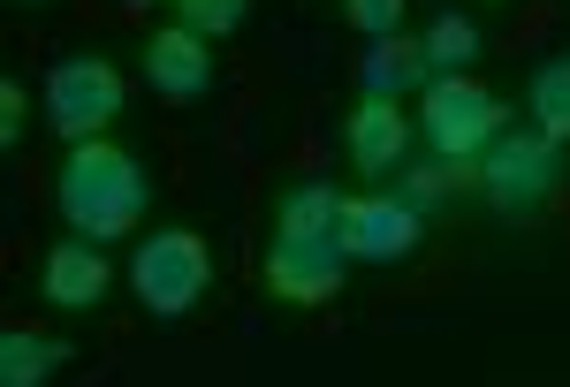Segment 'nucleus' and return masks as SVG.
Masks as SVG:
<instances>
[{"label": "nucleus", "instance_id": "4", "mask_svg": "<svg viewBox=\"0 0 570 387\" xmlns=\"http://www.w3.org/2000/svg\"><path fill=\"white\" fill-rule=\"evenodd\" d=\"M130 107V77L107 61V53H61L46 69V129L53 137H107Z\"/></svg>", "mask_w": 570, "mask_h": 387}, {"label": "nucleus", "instance_id": "9", "mask_svg": "<svg viewBox=\"0 0 570 387\" xmlns=\"http://www.w3.org/2000/svg\"><path fill=\"white\" fill-rule=\"evenodd\" d=\"M145 85L160 91L168 107H198V99H214V85H220L214 39H206V31H190V23L153 31V39H145Z\"/></svg>", "mask_w": 570, "mask_h": 387}, {"label": "nucleus", "instance_id": "10", "mask_svg": "<svg viewBox=\"0 0 570 387\" xmlns=\"http://www.w3.org/2000/svg\"><path fill=\"white\" fill-rule=\"evenodd\" d=\"M411 145H419V122L403 115V99H357L351 122H343V160H351L365 182L403 175L411 168Z\"/></svg>", "mask_w": 570, "mask_h": 387}, {"label": "nucleus", "instance_id": "8", "mask_svg": "<svg viewBox=\"0 0 570 387\" xmlns=\"http://www.w3.org/2000/svg\"><path fill=\"white\" fill-rule=\"evenodd\" d=\"M107 289H115V258L99 251L91 236H61V244H46L39 258V304H53L61 319H85V311H99L107 304Z\"/></svg>", "mask_w": 570, "mask_h": 387}, {"label": "nucleus", "instance_id": "14", "mask_svg": "<svg viewBox=\"0 0 570 387\" xmlns=\"http://www.w3.org/2000/svg\"><path fill=\"white\" fill-rule=\"evenodd\" d=\"M335 220H343V190H335V182H320V175L289 182V190L274 198V228H297V236H335Z\"/></svg>", "mask_w": 570, "mask_h": 387}, {"label": "nucleus", "instance_id": "20", "mask_svg": "<svg viewBox=\"0 0 570 387\" xmlns=\"http://www.w3.org/2000/svg\"><path fill=\"white\" fill-rule=\"evenodd\" d=\"M8 8H53V0H8Z\"/></svg>", "mask_w": 570, "mask_h": 387}, {"label": "nucleus", "instance_id": "19", "mask_svg": "<svg viewBox=\"0 0 570 387\" xmlns=\"http://www.w3.org/2000/svg\"><path fill=\"white\" fill-rule=\"evenodd\" d=\"M122 8H176V0H122Z\"/></svg>", "mask_w": 570, "mask_h": 387}, {"label": "nucleus", "instance_id": "1", "mask_svg": "<svg viewBox=\"0 0 570 387\" xmlns=\"http://www.w3.org/2000/svg\"><path fill=\"white\" fill-rule=\"evenodd\" d=\"M53 214L91 244H122L153 214V168L115 137H77L69 160L53 168Z\"/></svg>", "mask_w": 570, "mask_h": 387}, {"label": "nucleus", "instance_id": "5", "mask_svg": "<svg viewBox=\"0 0 570 387\" xmlns=\"http://www.w3.org/2000/svg\"><path fill=\"white\" fill-rule=\"evenodd\" d=\"M502 129H510V115H502V99H494L472 69H464V77H434V85H426L419 137L434 145L441 160H480Z\"/></svg>", "mask_w": 570, "mask_h": 387}, {"label": "nucleus", "instance_id": "12", "mask_svg": "<svg viewBox=\"0 0 570 387\" xmlns=\"http://www.w3.org/2000/svg\"><path fill=\"white\" fill-rule=\"evenodd\" d=\"M61 365H77V349L61 343V335H31V327L0 335V387H46Z\"/></svg>", "mask_w": 570, "mask_h": 387}, {"label": "nucleus", "instance_id": "13", "mask_svg": "<svg viewBox=\"0 0 570 387\" xmlns=\"http://www.w3.org/2000/svg\"><path fill=\"white\" fill-rule=\"evenodd\" d=\"M525 122L540 129V137L570 145V53L532 61V77H525Z\"/></svg>", "mask_w": 570, "mask_h": 387}, {"label": "nucleus", "instance_id": "7", "mask_svg": "<svg viewBox=\"0 0 570 387\" xmlns=\"http://www.w3.org/2000/svg\"><path fill=\"white\" fill-rule=\"evenodd\" d=\"M335 236H343L351 266H403V258L426 244V214L403 190H365V198H343Z\"/></svg>", "mask_w": 570, "mask_h": 387}, {"label": "nucleus", "instance_id": "18", "mask_svg": "<svg viewBox=\"0 0 570 387\" xmlns=\"http://www.w3.org/2000/svg\"><path fill=\"white\" fill-rule=\"evenodd\" d=\"M23 122H31V107H23V85L8 77V85H0V145H8V152L23 145Z\"/></svg>", "mask_w": 570, "mask_h": 387}, {"label": "nucleus", "instance_id": "16", "mask_svg": "<svg viewBox=\"0 0 570 387\" xmlns=\"http://www.w3.org/2000/svg\"><path fill=\"white\" fill-rule=\"evenodd\" d=\"M176 23L206 31V39H236L252 23V0H176Z\"/></svg>", "mask_w": 570, "mask_h": 387}, {"label": "nucleus", "instance_id": "15", "mask_svg": "<svg viewBox=\"0 0 570 387\" xmlns=\"http://www.w3.org/2000/svg\"><path fill=\"white\" fill-rule=\"evenodd\" d=\"M426 69H434V77H464V69H472V61H480V23H472V16H464V8H441L434 23H426Z\"/></svg>", "mask_w": 570, "mask_h": 387}, {"label": "nucleus", "instance_id": "2", "mask_svg": "<svg viewBox=\"0 0 570 387\" xmlns=\"http://www.w3.org/2000/svg\"><path fill=\"white\" fill-rule=\"evenodd\" d=\"M480 206L494 220H510V228H525L556 206V190H563V145L556 137H540V129H502L494 145L480 152Z\"/></svg>", "mask_w": 570, "mask_h": 387}, {"label": "nucleus", "instance_id": "11", "mask_svg": "<svg viewBox=\"0 0 570 387\" xmlns=\"http://www.w3.org/2000/svg\"><path fill=\"white\" fill-rule=\"evenodd\" d=\"M434 69H426V46L419 39H373L365 61H357V99H403V91H426Z\"/></svg>", "mask_w": 570, "mask_h": 387}, {"label": "nucleus", "instance_id": "6", "mask_svg": "<svg viewBox=\"0 0 570 387\" xmlns=\"http://www.w3.org/2000/svg\"><path fill=\"white\" fill-rule=\"evenodd\" d=\"M351 281V251L343 236H297V228H274L266 244V297L289 304V311H320V304L343 297Z\"/></svg>", "mask_w": 570, "mask_h": 387}, {"label": "nucleus", "instance_id": "3", "mask_svg": "<svg viewBox=\"0 0 570 387\" xmlns=\"http://www.w3.org/2000/svg\"><path fill=\"white\" fill-rule=\"evenodd\" d=\"M130 289L153 319H190L198 304L214 297V251L198 228H153L145 244L130 251Z\"/></svg>", "mask_w": 570, "mask_h": 387}, {"label": "nucleus", "instance_id": "17", "mask_svg": "<svg viewBox=\"0 0 570 387\" xmlns=\"http://www.w3.org/2000/svg\"><path fill=\"white\" fill-rule=\"evenodd\" d=\"M403 16H411V0H343V23L365 31V39H395Z\"/></svg>", "mask_w": 570, "mask_h": 387}]
</instances>
